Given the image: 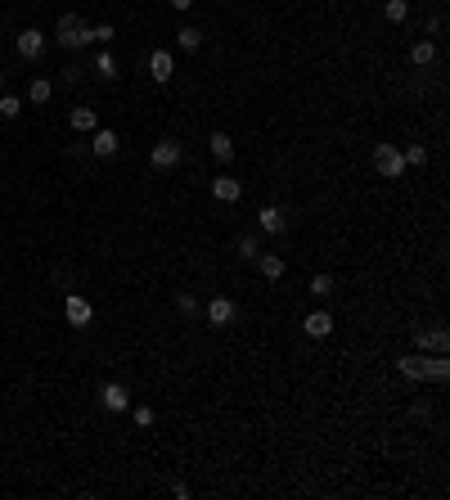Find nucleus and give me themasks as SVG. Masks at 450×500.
I'll return each instance as SVG.
<instances>
[{
	"label": "nucleus",
	"mask_w": 450,
	"mask_h": 500,
	"mask_svg": "<svg viewBox=\"0 0 450 500\" xmlns=\"http://www.w3.org/2000/svg\"><path fill=\"white\" fill-rule=\"evenodd\" d=\"M54 36H59L63 50H81V45H90V27H86L77 14H63L59 27H54Z\"/></svg>",
	"instance_id": "nucleus-1"
},
{
	"label": "nucleus",
	"mask_w": 450,
	"mask_h": 500,
	"mask_svg": "<svg viewBox=\"0 0 450 500\" xmlns=\"http://www.w3.org/2000/svg\"><path fill=\"white\" fill-rule=\"evenodd\" d=\"M99 406L109 410V415H127L131 410V388L127 383H104L99 388Z\"/></svg>",
	"instance_id": "nucleus-2"
},
{
	"label": "nucleus",
	"mask_w": 450,
	"mask_h": 500,
	"mask_svg": "<svg viewBox=\"0 0 450 500\" xmlns=\"http://www.w3.org/2000/svg\"><path fill=\"white\" fill-rule=\"evenodd\" d=\"M374 167H378L387 180H396L401 171H405V158H401L396 144H374Z\"/></svg>",
	"instance_id": "nucleus-3"
},
{
	"label": "nucleus",
	"mask_w": 450,
	"mask_h": 500,
	"mask_svg": "<svg viewBox=\"0 0 450 500\" xmlns=\"http://www.w3.org/2000/svg\"><path fill=\"white\" fill-rule=\"evenodd\" d=\"M415 347H419V352H446V347H450V334L442 329V325H433V329L415 325Z\"/></svg>",
	"instance_id": "nucleus-4"
},
{
	"label": "nucleus",
	"mask_w": 450,
	"mask_h": 500,
	"mask_svg": "<svg viewBox=\"0 0 450 500\" xmlns=\"http://www.w3.org/2000/svg\"><path fill=\"white\" fill-rule=\"evenodd\" d=\"M149 162H153L158 171H171V167L180 162V144H176V140H158V144H153V153H149Z\"/></svg>",
	"instance_id": "nucleus-5"
},
{
	"label": "nucleus",
	"mask_w": 450,
	"mask_h": 500,
	"mask_svg": "<svg viewBox=\"0 0 450 500\" xmlns=\"http://www.w3.org/2000/svg\"><path fill=\"white\" fill-rule=\"evenodd\" d=\"M63 315H68L72 329H86V325H90V302L77 297V293H68V297H63Z\"/></svg>",
	"instance_id": "nucleus-6"
},
{
	"label": "nucleus",
	"mask_w": 450,
	"mask_h": 500,
	"mask_svg": "<svg viewBox=\"0 0 450 500\" xmlns=\"http://www.w3.org/2000/svg\"><path fill=\"white\" fill-rule=\"evenodd\" d=\"M171 72H176V63H171V50H153V54H149V77H153L158 86H167Z\"/></svg>",
	"instance_id": "nucleus-7"
},
{
	"label": "nucleus",
	"mask_w": 450,
	"mask_h": 500,
	"mask_svg": "<svg viewBox=\"0 0 450 500\" xmlns=\"http://www.w3.org/2000/svg\"><path fill=\"white\" fill-rule=\"evenodd\" d=\"M14 50L23 54V59H41V50H45V36L36 32V27H27V32H18V41H14Z\"/></svg>",
	"instance_id": "nucleus-8"
},
{
	"label": "nucleus",
	"mask_w": 450,
	"mask_h": 500,
	"mask_svg": "<svg viewBox=\"0 0 450 500\" xmlns=\"http://www.w3.org/2000/svg\"><path fill=\"white\" fill-rule=\"evenodd\" d=\"M234 311H239V306L230 302V297H212V302H207V325H216V329H225V325L234 320Z\"/></svg>",
	"instance_id": "nucleus-9"
},
{
	"label": "nucleus",
	"mask_w": 450,
	"mask_h": 500,
	"mask_svg": "<svg viewBox=\"0 0 450 500\" xmlns=\"http://www.w3.org/2000/svg\"><path fill=\"white\" fill-rule=\"evenodd\" d=\"M302 329H306V338H329V334H333V315L329 311H311L302 320Z\"/></svg>",
	"instance_id": "nucleus-10"
},
{
	"label": "nucleus",
	"mask_w": 450,
	"mask_h": 500,
	"mask_svg": "<svg viewBox=\"0 0 450 500\" xmlns=\"http://www.w3.org/2000/svg\"><path fill=\"white\" fill-rule=\"evenodd\" d=\"M428 352H410V357H401V374L405 379H428Z\"/></svg>",
	"instance_id": "nucleus-11"
},
{
	"label": "nucleus",
	"mask_w": 450,
	"mask_h": 500,
	"mask_svg": "<svg viewBox=\"0 0 450 500\" xmlns=\"http://www.w3.org/2000/svg\"><path fill=\"white\" fill-rule=\"evenodd\" d=\"M90 149H95V158H113V153H118V131L99 127V131H95V140H90Z\"/></svg>",
	"instance_id": "nucleus-12"
},
{
	"label": "nucleus",
	"mask_w": 450,
	"mask_h": 500,
	"mask_svg": "<svg viewBox=\"0 0 450 500\" xmlns=\"http://www.w3.org/2000/svg\"><path fill=\"white\" fill-rule=\"evenodd\" d=\"M257 226H262L266 235H284V226H289V221H284L280 208H262V212H257Z\"/></svg>",
	"instance_id": "nucleus-13"
},
{
	"label": "nucleus",
	"mask_w": 450,
	"mask_h": 500,
	"mask_svg": "<svg viewBox=\"0 0 450 500\" xmlns=\"http://www.w3.org/2000/svg\"><path fill=\"white\" fill-rule=\"evenodd\" d=\"M212 194L221 198V203H234V198L243 194V185H239L234 176H216V180H212Z\"/></svg>",
	"instance_id": "nucleus-14"
},
{
	"label": "nucleus",
	"mask_w": 450,
	"mask_h": 500,
	"mask_svg": "<svg viewBox=\"0 0 450 500\" xmlns=\"http://www.w3.org/2000/svg\"><path fill=\"white\" fill-rule=\"evenodd\" d=\"M433 59H437V45L433 41H415V45H410V63H415V68H428Z\"/></svg>",
	"instance_id": "nucleus-15"
},
{
	"label": "nucleus",
	"mask_w": 450,
	"mask_h": 500,
	"mask_svg": "<svg viewBox=\"0 0 450 500\" xmlns=\"http://www.w3.org/2000/svg\"><path fill=\"white\" fill-rule=\"evenodd\" d=\"M257 266H262L266 280H280V275H284V257L280 253H257Z\"/></svg>",
	"instance_id": "nucleus-16"
},
{
	"label": "nucleus",
	"mask_w": 450,
	"mask_h": 500,
	"mask_svg": "<svg viewBox=\"0 0 450 500\" xmlns=\"http://www.w3.org/2000/svg\"><path fill=\"white\" fill-rule=\"evenodd\" d=\"M207 144H212V153H216L221 162H230V158H234V140H230L225 131H212V140H207Z\"/></svg>",
	"instance_id": "nucleus-17"
},
{
	"label": "nucleus",
	"mask_w": 450,
	"mask_h": 500,
	"mask_svg": "<svg viewBox=\"0 0 450 500\" xmlns=\"http://www.w3.org/2000/svg\"><path fill=\"white\" fill-rule=\"evenodd\" d=\"M428 379H433V383H446V379H450V361H446V352H437V357L428 361Z\"/></svg>",
	"instance_id": "nucleus-18"
},
{
	"label": "nucleus",
	"mask_w": 450,
	"mask_h": 500,
	"mask_svg": "<svg viewBox=\"0 0 450 500\" xmlns=\"http://www.w3.org/2000/svg\"><path fill=\"white\" fill-rule=\"evenodd\" d=\"M95 127H99L95 109H72V131H95Z\"/></svg>",
	"instance_id": "nucleus-19"
},
{
	"label": "nucleus",
	"mask_w": 450,
	"mask_h": 500,
	"mask_svg": "<svg viewBox=\"0 0 450 500\" xmlns=\"http://www.w3.org/2000/svg\"><path fill=\"white\" fill-rule=\"evenodd\" d=\"M176 41H180V50H189V54H194L198 45H203V32H198V27H180V32H176Z\"/></svg>",
	"instance_id": "nucleus-20"
},
{
	"label": "nucleus",
	"mask_w": 450,
	"mask_h": 500,
	"mask_svg": "<svg viewBox=\"0 0 450 500\" xmlns=\"http://www.w3.org/2000/svg\"><path fill=\"white\" fill-rule=\"evenodd\" d=\"M50 95H54V86L45 81V77H36V81L27 86V100H32V104H45V100H50Z\"/></svg>",
	"instance_id": "nucleus-21"
},
{
	"label": "nucleus",
	"mask_w": 450,
	"mask_h": 500,
	"mask_svg": "<svg viewBox=\"0 0 450 500\" xmlns=\"http://www.w3.org/2000/svg\"><path fill=\"white\" fill-rule=\"evenodd\" d=\"M95 72H99V77H118V59H113L109 50H99V59H95Z\"/></svg>",
	"instance_id": "nucleus-22"
},
{
	"label": "nucleus",
	"mask_w": 450,
	"mask_h": 500,
	"mask_svg": "<svg viewBox=\"0 0 450 500\" xmlns=\"http://www.w3.org/2000/svg\"><path fill=\"white\" fill-rule=\"evenodd\" d=\"M23 113V100L18 95H0V118H18Z\"/></svg>",
	"instance_id": "nucleus-23"
},
{
	"label": "nucleus",
	"mask_w": 450,
	"mask_h": 500,
	"mask_svg": "<svg viewBox=\"0 0 450 500\" xmlns=\"http://www.w3.org/2000/svg\"><path fill=\"white\" fill-rule=\"evenodd\" d=\"M306 288H311V297H329L333 293V280H329V275H311V284H306Z\"/></svg>",
	"instance_id": "nucleus-24"
},
{
	"label": "nucleus",
	"mask_w": 450,
	"mask_h": 500,
	"mask_svg": "<svg viewBox=\"0 0 450 500\" xmlns=\"http://www.w3.org/2000/svg\"><path fill=\"white\" fill-rule=\"evenodd\" d=\"M401 158H405V167H424V162H428V149H424V144H410Z\"/></svg>",
	"instance_id": "nucleus-25"
},
{
	"label": "nucleus",
	"mask_w": 450,
	"mask_h": 500,
	"mask_svg": "<svg viewBox=\"0 0 450 500\" xmlns=\"http://www.w3.org/2000/svg\"><path fill=\"white\" fill-rule=\"evenodd\" d=\"M405 18H410L405 0H387V23H405Z\"/></svg>",
	"instance_id": "nucleus-26"
},
{
	"label": "nucleus",
	"mask_w": 450,
	"mask_h": 500,
	"mask_svg": "<svg viewBox=\"0 0 450 500\" xmlns=\"http://www.w3.org/2000/svg\"><path fill=\"white\" fill-rule=\"evenodd\" d=\"M113 36H118V32H113V23H99V27H90V41H99V45H109Z\"/></svg>",
	"instance_id": "nucleus-27"
},
{
	"label": "nucleus",
	"mask_w": 450,
	"mask_h": 500,
	"mask_svg": "<svg viewBox=\"0 0 450 500\" xmlns=\"http://www.w3.org/2000/svg\"><path fill=\"white\" fill-rule=\"evenodd\" d=\"M176 306H180V315H198V297H194V293H180Z\"/></svg>",
	"instance_id": "nucleus-28"
},
{
	"label": "nucleus",
	"mask_w": 450,
	"mask_h": 500,
	"mask_svg": "<svg viewBox=\"0 0 450 500\" xmlns=\"http://www.w3.org/2000/svg\"><path fill=\"white\" fill-rule=\"evenodd\" d=\"M239 253H243V257H257V253H262V244H257V235H243V239H239Z\"/></svg>",
	"instance_id": "nucleus-29"
},
{
	"label": "nucleus",
	"mask_w": 450,
	"mask_h": 500,
	"mask_svg": "<svg viewBox=\"0 0 450 500\" xmlns=\"http://www.w3.org/2000/svg\"><path fill=\"white\" fill-rule=\"evenodd\" d=\"M131 410H136V424H140V428L153 424V410H149V406H131Z\"/></svg>",
	"instance_id": "nucleus-30"
},
{
	"label": "nucleus",
	"mask_w": 450,
	"mask_h": 500,
	"mask_svg": "<svg viewBox=\"0 0 450 500\" xmlns=\"http://www.w3.org/2000/svg\"><path fill=\"white\" fill-rule=\"evenodd\" d=\"M167 5H171V9H176V14H185V9H189V5H194V0H167Z\"/></svg>",
	"instance_id": "nucleus-31"
},
{
	"label": "nucleus",
	"mask_w": 450,
	"mask_h": 500,
	"mask_svg": "<svg viewBox=\"0 0 450 500\" xmlns=\"http://www.w3.org/2000/svg\"><path fill=\"white\" fill-rule=\"evenodd\" d=\"M0 86H5V72H0Z\"/></svg>",
	"instance_id": "nucleus-32"
}]
</instances>
